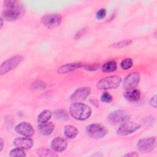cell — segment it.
Instances as JSON below:
<instances>
[{"label": "cell", "mask_w": 157, "mask_h": 157, "mask_svg": "<svg viewBox=\"0 0 157 157\" xmlns=\"http://www.w3.org/2000/svg\"><path fill=\"white\" fill-rule=\"evenodd\" d=\"M2 11V18L7 21H15L25 13V8L17 1H5Z\"/></svg>", "instance_id": "cell-1"}, {"label": "cell", "mask_w": 157, "mask_h": 157, "mask_svg": "<svg viewBox=\"0 0 157 157\" xmlns=\"http://www.w3.org/2000/svg\"><path fill=\"white\" fill-rule=\"evenodd\" d=\"M91 108L81 102H74L69 107L70 115L77 120H85L91 115Z\"/></svg>", "instance_id": "cell-2"}, {"label": "cell", "mask_w": 157, "mask_h": 157, "mask_svg": "<svg viewBox=\"0 0 157 157\" xmlns=\"http://www.w3.org/2000/svg\"><path fill=\"white\" fill-rule=\"evenodd\" d=\"M121 78L118 75H110L99 80L96 83V87L99 90H112L119 86Z\"/></svg>", "instance_id": "cell-3"}, {"label": "cell", "mask_w": 157, "mask_h": 157, "mask_svg": "<svg viewBox=\"0 0 157 157\" xmlns=\"http://www.w3.org/2000/svg\"><path fill=\"white\" fill-rule=\"evenodd\" d=\"M23 59V56L21 55H17L7 59L0 66V74L2 75L13 70L21 63Z\"/></svg>", "instance_id": "cell-4"}, {"label": "cell", "mask_w": 157, "mask_h": 157, "mask_svg": "<svg viewBox=\"0 0 157 157\" xmlns=\"http://www.w3.org/2000/svg\"><path fill=\"white\" fill-rule=\"evenodd\" d=\"M86 131L90 137L95 139L104 137L108 132L107 129L99 123H93L88 125L86 128Z\"/></svg>", "instance_id": "cell-5"}, {"label": "cell", "mask_w": 157, "mask_h": 157, "mask_svg": "<svg viewBox=\"0 0 157 157\" xmlns=\"http://www.w3.org/2000/svg\"><path fill=\"white\" fill-rule=\"evenodd\" d=\"M156 146V137H149L140 139L137 143V150L142 153H148L153 151Z\"/></svg>", "instance_id": "cell-6"}, {"label": "cell", "mask_w": 157, "mask_h": 157, "mask_svg": "<svg viewBox=\"0 0 157 157\" xmlns=\"http://www.w3.org/2000/svg\"><path fill=\"white\" fill-rule=\"evenodd\" d=\"M130 117V114L127 111L118 109L110 113L107 116V120L113 124H118L129 121Z\"/></svg>", "instance_id": "cell-7"}, {"label": "cell", "mask_w": 157, "mask_h": 157, "mask_svg": "<svg viewBox=\"0 0 157 157\" xmlns=\"http://www.w3.org/2000/svg\"><path fill=\"white\" fill-rule=\"evenodd\" d=\"M62 21V17L59 13L46 14L42 17V23L48 28L57 27L60 25Z\"/></svg>", "instance_id": "cell-8"}, {"label": "cell", "mask_w": 157, "mask_h": 157, "mask_svg": "<svg viewBox=\"0 0 157 157\" xmlns=\"http://www.w3.org/2000/svg\"><path fill=\"white\" fill-rule=\"evenodd\" d=\"M140 81V74L139 72H133L129 74L123 81V88L125 90H131L135 88Z\"/></svg>", "instance_id": "cell-9"}, {"label": "cell", "mask_w": 157, "mask_h": 157, "mask_svg": "<svg viewBox=\"0 0 157 157\" xmlns=\"http://www.w3.org/2000/svg\"><path fill=\"white\" fill-rule=\"evenodd\" d=\"M140 127L141 125L139 123L127 121L121 124L117 132V134L120 136H128L134 132Z\"/></svg>", "instance_id": "cell-10"}, {"label": "cell", "mask_w": 157, "mask_h": 157, "mask_svg": "<svg viewBox=\"0 0 157 157\" xmlns=\"http://www.w3.org/2000/svg\"><path fill=\"white\" fill-rule=\"evenodd\" d=\"M91 90L88 87H81L77 89L71 96L70 100L74 102H78L85 100L90 94Z\"/></svg>", "instance_id": "cell-11"}, {"label": "cell", "mask_w": 157, "mask_h": 157, "mask_svg": "<svg viewBox=\"0 0 157 157\" xmlns=\"http://www.w3.org/2000/svg\"><path fill=\"white\" fill-rule=\"evenodd\" d=\"M15 131L25 137H30L33 136L34 130L31 124L27 122H21L17 124L15 128Z\"/></svg>", "instance_id": "cell-12"}, {"label": "cell", "mask_w": 157, "mask_h": 157, "mask_svg": "<svg viewBox=\"0 0 157 157\" xmlns=\"http://www.w3.org/2000/svg\"><path fill=\"white\" fill-rule=\"evenodd\" d=\"M13 144L17 148L23 150H28L33 146L34 142L31 138L28 137H18L14 140Z\"/></svg>", "instance_id": "cell-13"}, {"label": "cell", "mask_w": 157, "mask_h": 157, "mask_svg": "<svg viewBox=\"0 0 157 157\" xmlns=\"http://www.w3.org/2000/svg\"><path fill=\"white\" fill-rule=\"evenodd\" d=\"M67 146V140L62 137H56L51 142L52 148L56 152H61L65 150Z\"/></svg>", "instance_id": "cell-14"}, {"label": "cell", "mask_w": 157, "mask_h": 157, "mask_svg": "<svg viewBox=\"0 0 157 157\" xmlns=\"http://www.w3.org/2000/svg\"><path fill=\"white\" fill-rule=\"evenodd\" d=\"M83 64L80 63H67L64 65L61 66L59 67L58 70L57 72L59 74H64L68 72H70L71 71H73L74 70H76L78 68L82 67Z\"/></svg>", "instance_id": "cell-15"}, {"label": "cell", "mask_w": 157, "mask_h": 157, "mask_svg": "<svg viewBox=\"0 0 157 157\" xmlns=\"http://www.w3.org/2000/svg\"><path fill=\"white\" fill-rule=\"evenodd\" d=\"M55 129V124L52 122H46L40 123L37 126V130L39 132L45 136L50 135Z\"/></svg>", "instance_id": "cell-16"}, {"label": "cell", "mask_w": 157, "mask_h": 157, "mask_svg": "<svg viewBox=\"0 0 157 157\" xmlns=\"http://www.w3.org/2000/svg\"><path fill=\"white\" fill-rule=\"evenodd\" d=\"M124 98L130 101H137L140 98V93L138 90L132 89L124 93Z\"/></svg>", "instance_id": "cell-17"}, {"label": "cell", "mask_w": 157, "mask_h": 157, "mask_svg": "<svg viewBox=\"0 0 157 157\" xmlns=\"http://www.w3.org/2000/svg\"><path fill=\"white\" fill-rule=\"evenodd\" d=\"M78 129L74 126L66 125L64 129V134L65 136L69 139H74L77 135Z\"/></svg>", "instance_id": "cell-18"}, {"label": "cell", "mask_w": 157, "mask_h": 157, "mask_svg": "<svg viewBox=\"0 0 157 157\" xmlns=\"http://www.w3.org/2000/svg\"><path fill=\"white\" fill-rule=\"evenodd\" d=\"M52 113L49 110H44L37 117V121L40 123H44L48 122L51 118Z\"/></svg>", "instance_id": "cell-19"}, {"label": "cell", "mask_w": 157, "mask_h": 157, "mask_svg": "<svg viewBox=\"0 0 157 157\" xmlns=\"http://www.w3.org/2000/svg\"><path fill=\"white\" fill-rule=\"evenodd\" d=\"M117 68V63L114 61H110L105 63L102 67V70L105 72H112L116 71Z\"/></svg>", "instance_id": "cell-20"}, {"label": "cell", "mask_w": 157, "mask_h": 157, "mask_svg": "<svg viewBox=\"0 0 157 157\" xmlns=\"http://www.w3.org/2000/svg\"><path fill=\"white\" fill-rule=\"evenodd\" d=\"M54 115L56 119L63 121H66L69 118L67 112L63 109H58L55 110L54 112Z\"/></svg>", "instance_id": "cell-21"}, {"label": "cell", "mask_w": 157, "mask_h": 157, "mask_svg": "<svg viewBox=\"0 0 157 157\" xmlns=\"http://www.w3.org/2000/svg\"><path fill=\"white\" fill-rule=\"evenodd\" d=\"M30 87L33 90H42L46 88V83L42 80H36L31 83Z\"/></svg>", "instance_id": "cell-22"}, {"label": "cell", "mask_w": 157, "mask_h": 157, "mask_svg": "<svg viewBox=\"0 0 157 157\" xmlns=\"http://www.w3.org/2000/svg\"><path fill=\"white\" fill-rule=\"evenodd\" d=\"M37 154L39 156L44 157V156H57L58 155L51 150L44 148H41L37 150Z\"/></svg>", "instance_id": "cell-23"}, {"label": "cell", "mask_w": 157, "mask_h": 157, "mask_svg": "<svg viewBox=\"0 0 157 157\" xmlns=\"http://www.w3.org/2000/svg\"><path fill=\"white\" fill-rule=\"evenodd\" d=\"M133 65V61L130 58H126L123 59L120 63V67L123 70L130 69Z\"/></svg>", "instance_id": "cell-24"}, {"label": "cell", "mask_w": 157, "mask_h": 157, "mask_svg": "<svg viewBox=\"0 0 157 157\" xmlns=\"http://www.w3.org/2000/svg\"><path fill=\"white\" fill-rule=\"evenodd\" d=\"M26 155L24 150L20 148H16L12 150L9 153V156L11 157H23L26 156Z\"/></svg>", "instance_id": "cell-25"}, {"label": "cell", "mask_w": 157, "mask_h": 157, "mask_svg": "<svg viewBox=\"0 0 157 157\" xmlns=\"http://www.w3.org/2000/svg\"><path fill=\"white\" fill-rule=\"evenodd\" d=\"M132 43V41L131 40H120L117 42L113 43L111 44L110 47L112 48H122L126 46H128L130 45Z\"/></svg>", "instance_id": "cell-26"}, {"label": "cell", "mask_w": 157, "mask_h": 157, "mask_svg": "<svg viewBox=\"0 0 157 157\" xmlns=\"http://www.w3.org/2000/svg\"><path fill=\"white\" fill-rule=\"evenodd\" d=\"M101 100L102 102L109 103L112 102V101L113 100V97L108 92L105 91L102 94L101 96Z\"/></svg>", "instance_id": "cell-27"}, {"label": "cell", "mask_w": 157, "mask_h": 157, "mask_svg": "<svg viewBox=\"0 0 157 157\" xmlns=\"http://www.w3.org/2000/svg\"><path fill=\"white\" fill-rule=\"evenodd\" d=\"M106 10L105 9H101L97 11L96 13V17L98 20H101L105 17Z\"/></svg>", "instance_id": "cell-28"}, {"label": "cell", "mask_w": 157, "mask_h": 157, "mask_svg": "<svg viewBox=\"0 0 157 157\" xmlns=\"http://www.w3.org/2000/svg\"><path fill=\"white\" fill-rule=\"evenodd\" d=\"M82 67H83L85 69L88 70V71H93L99 67V65L97 64H88V65H83Z\"/></svg>", "instance_id": "cell-29"}, {"label": "cell", "mask_w": 157, "mask_h": 157, "mask_svg": "<svg viewBox=\"0 0 157 157\" xmlns=\"http://www.w3.org/2000/svg\"><path fill=\"white\" fill-rule=\"evenodd\" d=\"M86 32V29L83 28V29H81L80 31H78V33L75 34V39H79L83 35H84V34Z\"/></svg>", "instance_id": "cell-30"}, {"label": "cell", "mask_w": 157, "mask_h": 157, "mask_svg": "<svg viewBox=\"0 0 157 157\" xmlns=\"http://www.w3.org/2000/svg\"><path fill=\"white\" fill-rule=\"evenodd\" d=\"M156 96L155 95L154 96H153L150 100V104L154 108L156 107Z\"/></svg>", "instance_id": "cell-31"}, {"label": "cell", "mask_w": 157, "mask_h": 157, "mask_svg": "<svg viewBox=\"0 0 157 157\" xmlns=\"http://www.w3.org/2000/svg\"><path fill=\"white\" fill-rule=\"evenodd\" d=\"M139 156V154L135 151L130 152L124 155V156Z\"/></svg>", "instance_id": "cell-32"}, {"label": "cell", "mask_w": 157, "mask_h": 157, "mask_svg": "<svg viewBox=\"0 0 157 157\" xmlns=\"http://www.w3.org/2000/svg\"><path fill=\"white\" fill-rule=\"evenodd\" d=\"M4 140L1 138L0 139V151H1L3 149V147H4Z\"/></svg>", "instance_id": "cell-33"}, {"label": "cell", "mask_w": 157, "mask_h": 157, "mask_svg": "<svg viewBox=\"0 0 157 157\" xmlns=\"http://www.w3.org/2000/svg\"><path fill=\"white\" fill-rule=\"evenodd\" d=\"M1 28H2V25H3V22H2V18H1Z\"/></svg>", "instance_id": "cell-34"}]
</instances>
